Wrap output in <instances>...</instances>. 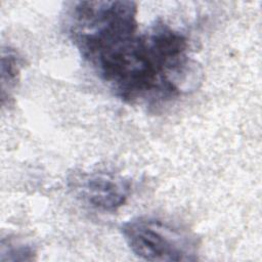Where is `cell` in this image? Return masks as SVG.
Listing matches in <instances>:
<instances>
[{
	"label": "cell",
	"instance_id": "1",
	"mask_svg": "<svg viewBox=\"0 0 262 262\" xmlns=\"http://www.w3.org/2000/svg\"><path fill=\"white\" fill-rule=\"evenodd\" d=\"M90 64L116 96L148 106L178 97L193 70L186 37L163 21L137 31Z\"/></svg>",
	"mask_w": 262,
	"mask_h": 262
},
{
	"label": "cell",
	"instance_id": "2",
	"mask_svg": "<svg viewBox=\"0 0 262 262\" xmlns=\"http://www.w3.org/2000/svg\"><path fill=\"white\" fill-rule=\"evenodd\" d=\"M66 31L89 63L138 31L133 1H79L67 12Z\"/></svg>",
	"mask_w": 262,
	"mask_h": 262
},
{
	"label": "cell",
	"instance_id": "3",
	"mask_svg": "<svg viewBox=\"0 0 262 262\" xmlns=\"http://www.w3.org/2000/svg\"><path fill=\"white\" fill-rule=\"evenodd\" d=\"M121 232L129 249L140 259L154 262L198 259L195 236L173 222L140 216L125 222Z\"/></svg>",
	"mask_w": 262,
	"mask_h": 262
},
{
	"label": "cell",
	"instance_id": "4",
	"mask_svg": "<svg viewBox=\"0 0 262 262\" xmlns=\"http://www.w3.org/2000/svg\"><path fill=\"white\" fill-rule=\"evenodd\" d=\"M69 182L78 199L102 212H114L122 207L131 188L125 177L104 171L76 172Z\"/></svg>",
	"mask_w": 262,
	"mask_h": 262
},
{
	"label": "cell",
	"instance_id": "5",
	"mask_svg": "<svg viewBox=\"0 0 262 262\" xmlns=\"http://www.w3.org/2000/svg\"><path fill=\"white\" fill-rule=\"evenodd\" d=\"M21 66H23V60L16 51L10 48H7L6 50L5 49L2 50V55H1L2 98L5 97L6 92H7L6 98L10 96V91H12V89L17 83V78H18L19 70Z\"/></svg>",
	"mask_w": 262,
	"mask_h": 262
}]
</instances>
